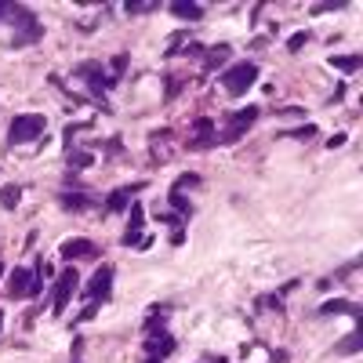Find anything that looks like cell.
Instances as JSON below:
<instances>
[{
    "label": "cell",
    "instance_id": "1",
    "mask_svg": "<svg viewBox=\"0 0 363 363\" xmlns=\"http://www.w3.org/2000/svg\"><path fill=\"white\" fill-rule=\"evenodd\" d=\"M44 272H48L44 258L33 269H11L8 272V294L11 298H37L40 287H44Z\"/></svg>",
    "mask_w": 363,
    "mask_h": 363
},
{
    "label": "cell",
    "instance_id": "2",
    "mask_svg": "<svg viewBox=\"0 0 363 363\" xmlns=\"http://www.w3.org/2000/svg\"><path fill=\"white\" fill-rule=\"evenodd\" d=\"M11 18H15V48H29V44H37L40 37H44V26H40V18L29 11L26 4H15L11 8Z\"/></svg>",
    "mask_w": 363,
    "mask_h": 363
},
{
    "label": "cell",
    "instance_id": "3",
    "mask_svg": "<svg viewBox=\"0 0 363 363\" xmlns=\"http://www.w3.org/2000/svg\"><path fill=\"white\" fill-rule=\"evenodd\" d=\"M255 84H258V66L255 62H236V66H229L222 73V87H225V95H233V99H244Z\"/></svg>",
    "mask_w": 363,
    "mask_h": 363
},
{
    "label": "cell",
    "instance_id": "4",
    "mask_svg": "<svg viewBox=\"0 0 363 363\" xmlns=\"http://www.w3.org/2000/svg\"><path fill=\"white\" fill-rule=\"evenodd\" d=\"M48 128V120L40 113H22L11 120V128H8V142L11 145H26V142H37Z\"/></svg>",
    "mask_w": 363,
    "mask_h": 363
},
{
    "label": "cell",
    "instance_id": "5",
    "mask_svg": "<svg viewBox=\"0 0 363 363\" xmlns=\"http://www.w3.org/2000/svg\"><path fill=\"white\" fill-rule=\"evenodd\" d=\"M109 294H113V265H102V269H95V277L87 280L84 298H87V306H106Z\"/></svg>",
    "mask_w": 363,
    "mask_h": 363
},
{
    "label": "cell",
    "instance_id": "6",
    "mask_svg": "<svg viewBox=\"0 0 363 363\" xmlns=\"http://www.w3.org/2000/svg\"><path fill=\"white\" fill-rule=\"evenodd\" d=\"M77 287H80L77 269H62V272H58V280H55V298H51V313H55V316L66 313V306H69V298L77 294Z\"/></svg>",
    "mask_w": 363,
    "mask_h": 363
},
{
    "label": "cell",
    "instance_id": "7",
    "mask_svg": "<svg viewBox=\"0 0 363 363\" xmlns=\"http://www.w3.org/2000/svg\"><path fill=\"white\" fill-rule=\"evenodd\" d=\"M258 113L262 109H255V106H247V109H236L233 116H229V124H225V131L218 135V145H233V142H240L244 138V131L258 120Z\"/></svg>",
    "mask_w": 363,
    "mask_h": 363
},
{
    "label": "cell",
    "instance_id": "8",
    "mask_svg": "<svg viewBox=\"0 0 363 363\" xmlns=\"http://www.w3.org/2000/svg\"><path fill=\"white\" fill-rule=\"evenodd\" d=\"M77 77H80V80H87V87L95 91V95H106L109 87H116V80H113L99 62H84V66H77Z\"/></svg>",
    "mask_w": 363,
    "mask_h": 363
},
{
    "label": "cell",
    "instance_id": "9",
    "mask_svg": "<svg viewBox=\"0 0 363 363\" xmlns=\"http://www.w3.org/2000/svg\"><path fill=\"white\" fill-rule=\"evenodd\" d=\"M215 142H218L215 120H211V116H196L193 120V135H189V149H211Z\"/></svg>",
    "mask_w": 363,
    "mask_h": 363
},
{
    "label": "cell",
    "instance_id": "10",
    "mask_svg": "<svg viewBox=\"0 0 363 363\" xmlns=\"http://www.w3.org/2000/svg\"><path fill=\"white\" fill-rule=\"evenodd\" d=\"M142 229H145V207L135 200L131 203V218H128V233H124V247H138L142 244Z\"/></svg>",
    "mask_w": 363,
    "mask_h": 363
},
{
    "label": "cell",
    "instance_id": "11",
    "mask_svg": "<svg viewBox=\"0 0 363 363\" xmlns=\"http://www.w3.org/2000/svg\"><path fill=\"white\" fill-rule=\"evenodd\" d=\"M174 349H178V345H174V338L167 335V330H157V335L145 338V356H153V359H160V363H164Z\"/></svg>",
    "mask_w": 363,
    "mask_h": 363
},
{
    "label": "cell",
    "instance_id": "12",
    "mask_svg": "<svg viewBox=\"0 0 363 363\" xmlns=\"http://www.w3.org/2000/svg\"><path fill=\"white\" fill-rule=\"evenodd\" d=\"M338 313H349L356 320V327H363V309L356 306V301L335 298V301H323V306H320V316H338Z\"/></svg>",
    "mask_w": 363,
    "mask_h": 363
},
{
    "label": "cell",
    "instance_id": "13",
    "mask_svg": "<svg viewBox=\"0 0 363 363\" xmlns=\"http://www.w3.org/2000/svg\"><path fill=\"white\" fill-rule=\"evenodd\" d=\"M62 258H99V247L91 244V240H66L62 244Z\"/></svg>",
    "mask_w": 363,
    "mask_h": 363
},
{
    "label": "cell",
    "instance_id": "14",
    "mask_svg": "<svg viewBox=\"0 0 363 363\" xmlns=\"http://www.w3.org/2000/svg\"><path fill=\"white\" fill-rule=\"evenodd\" d=\"M135 193H142V182H135V186H120V189H113L109 193V200H106V211H124L128 203H131V196Z\"/></svg>",
    "mask_w": 363,
    "mask_h": 363
},
{
    "label": "cell",
    "instance_id": "15",
    "mask_svg": "<svg viewBox=\"0 0 363 363\" xmlns=\"http://www.w3.org/2000/svg\"><path fill=\"white\" fill-rule=\"evenodd\" d=\"M330 66L342 73H356L363 66V55H330Z\"/></svg>",
    "mask_w": 363,
    "mask_h": 363
},
{
    "label": "cell",
    "instance_id": "16",
    "mask_svg": "<svg viewBox=\"0 0 363 363\" xmlns=\"http://www.w3.org/2000/svg\"><path fill=\"white\" fill-rule=\"evenodd\" d=\"M171 15L182 18V22H200L203 18V8L200 4H171Z\"/></svg>",
    "mask_w": 363,
    "mask_h": 363
},
{
    "label": "cell",
    "instance_id": "17",
    "mask_svg": "<svg viewBox=\"0 0 363 363\" xmlns=\"http://www.w3.org/2000/svg\"><path fill=\"white\" fill-rule=\"evenodd\" d=\"M167 327V309H153L145 316V335H157V330Z\"/></svg>",
    "mask_w": 363,
    "mask_h": 363
},
{
    "label": "cell",
    "instance_id": "18",
    "mask_svg": "<svg viewBox=\"0 0 363 363\" xmlns=\"http://www.w3.org/2000/svg\"><path fill=\"white\" fill-rule=\"evenodd\" d=\"M18 200H22V189L18 186H4V189H0V207H4V211H15Z\"/></svg>",
    "mask_w": 363,
    "mask_h": 363
},
{
    "label": "cell",
    "instance_id": "19",
    "mask_svg": "<svg viewBox=\"0 0 363 363\" xmlns=\"http://www.w3.org/2000/svg\"><path fill=\"white\" fill-rule=\"evenodd\" d=\"M359 345H363V330L356 327L352 335H349V338L342 342V349H338V352H342V356H352V352H359Z\"/></svg>",
    "mask_w": 363,
    "mask_h": 363
},
{
    "label": "cell",
    "instance_id": "20",
    "mask_svg": "<svg viewBox=\"0 0 363 363\" xmlns=\"http://www.w3.org/2000/svg\"><path fill=\"white\" fill-rule=\"evenodd\" d=\"M225 55H229V48H225V44L211 48V51H207V69H218V66L225 62Z\"/></svg>",
    "mask_w": 363,
    "mask_h": 363
},
{
    "label": "cell",
    "instance_id": "21",
    "mask_svg": "<svg viewBox=\"0 0 363 363\" xmlns=\"http://www.w3.org/2000/svg\"><path fill=\"white\" fill-rule=\"evenodd\" d=\"M62 207L66 211H84L87 207V196L84 193H62Z\"/></svg>",
    "mask_w": 363,
    "mask_h": 363
},
{
    "label": "cell",
    "instance_id": "22",
    "mask_svg": "<svg viewBox=\"0 0 363 363\" xmlns=\"http://www.w3.org/2000/svg\"><path fill=\"white\" fill-rule=\"evenodd\" d=\"M69 164L73 167H91V164H95V157L84 153V149H69Z\"/></svg>",
    "mask_w": 363,
    "mask_h": 363
},
{
    "label": "cell",
    "instance_id": "23",
    "mask_svg": "<svg viewBox=\"0 0 363 363\" xmlns=\"http://www.w3.org/2000/svg\"><path fill=\"white\" fill-rule=\"evenodd\" d=\"M306 44H309V33H306V29H301V33H294V37L287 40V51H301Z\"/></svg>",
    "mask_w": 363,
    "mask_h": 363
},
{
    "label": "cell",
    "instance_id": "24",
    "mask_svg": "<svg viewBox=\"0 0 363 363\" xmlns=\"http://www.w3.org/2000/svg\"><path fill=\"white\" fill-rule=\"evenodd\" d=\"M124 69H128V55H116V58H113V80L124 77Z\"/></svg>",
    "mask_w": 363,
    "mask_h": 363
},
{
    "label": "cell",
    "instance_id": "25",
    "mask_svg": "<svg viewBox=\"0 0 363 363\" xmlns=\"http://www.w3.org/2000/svg\"><path fill=\"white\" fill-rule=\"evenodd\" d=\"M160 4H128V15H149V11H157Z\"/></svg>",
    "mask_w": 363,
    "mask_h": 363
},
{
    "label": "cell",
    "instance_id": "26",
    "mask_svg": "<svg viewBox=\"0 0 363 363\" xmlns=\"http://www.w3.org/2000/svg\"><path fill=\"white\" fill-rule=\"evenodd\" d=\"M11 8H15V0H0V18H11Z\"/></svg>",
    "mask_w": 363,
    "mask_h": 363
},
{
    "label": "cell",
    "instance_id": "27",
    "mask_svg": "<svg viewBox=\"0 0 363 363\" xmlns=\"http://www.w3.org/2000/svg\"><path fill=\"white\" fill-rule=\"evenodd\" d=\"M200 363H225V359H222V356H203Z\"/></svg>",
    "mask_w": 363,
    "mask_h": 363
},
{
    "label": "cell",
    "instance_id": "28",
    "mask_svg": "<svg viewBox=\"0 0 363 363\" xmlns=\"http://www.w3.org/2000/svg\"><path fill=\"white\" fill-rule=\"evenodd\" d=\"M145 363H160V359H153V356H145Z\"/></svg>",
    "mask_w": 363,
    "mask_h": 363
},
{
    "label": "cell",
    "instance_id": "29",
    "mask_svg": "<svg viewBox=\"0 0 363 363\" xmlns=\"http://www.w3.org/2000/svg\"><path fill=\"white\" fill-rule=\"evenodd\" d=\"M0 277H4V265H0Z\"/></svg>",
    "mask_w": 363,
    "mask_h": 363
},
{
    "label": "cell",
    "instance_id": "30",
    "mask_svg": "<svg viewBox=\"0 0 363 363\" xmlns=\"http://www.w3.org/2000/svg\"><path fill=\"white\" fill-rule=\"evenodd\" d=\"M0 327H4V316H0Z\"/></svg>",
    "mask_w": 363,
    "mask_h": 363
},
{
    "label": "cell",
    "instance_id": "31",
    "mask_svg": "<svg viewBox=\"0 0 363 363\" xmlns=\"http://www.w3.org/2000/svg\"><path fill=\"white\" fill-rule=\"evenodd\" d=\"M77 363H80V359H77Z\"/></svg>",
    "mask_w": 363,
    "mask_h": 363
}]
</instances>
